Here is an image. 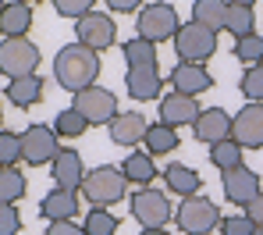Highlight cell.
I'll return each instance as SVG.
<instances>
[{"mask_svg":"<svg viewBox=\"0 0 263 235\" xmlns=\"http://www.w3.org/2000/svg\"><path fill=\"white\" fill-rule=\"evenodd\" d=\"M96 75H100L96 50L82 47V43H68V47L57 50V57H53V79H57L61 89H68V93L75 96V93H82V89H89L96 82Z\"/></svg>","mask_w":263,"mask_h":235,"instance_id":"6da1fadb","label":"cell"},{"mask_svg":"<svg viewBox=\"0 0 263 235\" xmlns=\"http://www.w3.org/2000/svg\"><path fill=\"white\" fill-rule=\"evenodd\" d=\"M128 192V178L121 168H110V164H100L86 171V182H82V196H86L92 207H110L118 200H125Z\"/></svg>","mask_w":263,"mask_h":235,"instance_id":"7a4b0ae2","label":"cell"},{"mask_svg":"<svg viewBox=\"0 0 263 235\" xmlns=\"http://www.w3.org/2000/svg\"><path fill=\"white\" fill-rule=\"evenodd\" d=\"M175 221L185 235H210L214 228H220V210L206 196H189L175 210Z\"/></svg>","mask_w":263,"mask_h":235,"instance_id":"3957f363","label":"cell"},{"mask_svg":"<svg viewBox=\"0 0 263 235\" xmlns=\"http://www.w3.org/2000/svg\"><path fill=\"white\" fill-rule=\"evenodd\" d=\"M175 50H178V61L181 64H206L214 53H217V32L189 22L181 25L175 36Z\"/></svg>","mask_w":263,"mask_h":235,"instance_id":"277c9868","label":"cell"},{"mask_svg":"<svg viewBox=\"0 0 263 235\" xmlns=\"http://www.w3.org/2000/svg\"><path fill=\"white\" fill-rule=\"evenodd\" d=\"M40 68V47L25 36H14V40H4L0 43V71L7 79H25V75H36Z\"/></svg>","mask_w":263,"mask_h":235,"instance_id":"5b68a950","label":"cell"},{"mask_svg":"<svg viewBox=\"0 0 263 235\" xmlns=\"http://www.w3.org/2000/svg\"><path fill=\"white\" fill-rule=\"evenodd\" d=\"M178 29H181L178 11L171 7V4H164V0H157V4H149V7H142V11H139V36H142V40H149V43L175 40Z\"/></svg>","mask_w":263,"mask_h":235,"instance_id":"8992f818","label":"cell"},{"mask_svg":"<svg viewBox=\"0 0 263 235\" xmlns=\"http://www.w3.org/2000/svg\"><path fill=\"white\" fill-rule=\"evenodd\" d=\"M132 218L142 228H164L175 218V207L167 203V196L160 189H139L132 196Z\"/></svg>","mask_w":263,"mask_h":235,"instance_id":"52a82bcc","label":"cell"},{"mask_svg":"<svg viewBox=\"0 0 263 235\" xmlns=\"http://www.w3.org/2000/svg\"><path fill=\"white\" fill-rule=\"evenodd\" d=\"M75 36H79V43L89 50H110L118 43V25H114V18L110 14H103V11H89L82 14L79 22H75Z\"/></svg>","mask_w":263,"mask_h":235,"instance_id":"ba28073f","label":"cell"},{"mask_svg":"<svg viewBox=\"0 0 263 235\" xmlns=\"http://www.w3.org/2000/svg\"><path fill=\"white\" fill-rule=\"evenodd\" d=\"M64 146L57 142V132L46 129V125H29L22 132V160L32 164V168H43V164H53V157L61 153Z\"/></svg>","mask_w":263,"mask_h":235,"instance_id":"9c48e42d","label":"cell"},{"mask_svg":"<svg viewBox=\"0 0 263 235\" xmlns=\"http://www.w3.org/2000/svg\"><path fill=\"white\" fill-rule=\"evenodd\" d=\"M75 111L89 125H110L118 118V96L103 86H89L82 93H75Z\"/></svg>","mask_w":263,"mask_h":235,"instance_id":"30bf717a","label":"cell"},{"mask_svg":"<svg viewBox=\"0 0 263 235\" xmlns=\"http://www.w3.org/2000/svg\"><path fill=\"white\" fill-rule=\"evenodd\" d=\"M231 139L242 150H263V103H246L231 121Z\"/></svg>","mask_w":263,"mask_h":235,"instance_id":"8fae6325","label":"cell"},{"mask_svg":"<svg viewBox=\"0 0 263 235\" xmlns=\"http://www.w3.org/2000/svg\"><path fill=\"white\" fill-rule=\"evenodd\" d=\"M260 192H263L260 189V175L249 171L246 164L235 168V171H224V196H228L235 207H249Z\"/></svg>","mask_w":263,"mask_h":235,"instance_id":"7c38bea8","label":"cell"},{"mask_svg":"<svg viewBox=\"0 0 263 235\" xmlns=\"http://www.w3.org/2000/svg\"><path fill=\"white\" fill-rule=\"evenodd\" d=\"M231 114L224 111V107H206L199 118H196V125H192V136L199 142H224V139H231Z\"/></svg>","mask_w":263,"mask_h":235,"instance_id":"4fadbf2b","label":"cell"},{"mask_svg":"<svg viewBox=\"0 0 263 235\" xmlns=\"http://www.w3.org/2000/svg\"><path fill=\"white\" fill-rule=\"evenodd\" d=\"M203 114V107L196 103V96L185 93H167L160 100V121L171 125V129H181V125H196V118Z\"/></svg>","mask_w":263,"mask_h":235,"instance_id":"5bb4252c","label":"cell"},{"mask_svg":"<svg viewBox=\"0 0 263 235\" xmlns=\"http://www.w3.org/2000/svg\"><path fill=\"white\" fill-rule=\"evenodd\" d=\"M53 182L57 189H71V192H82V182H86V168H82V157L75 150H61L53 157Z\"/></svg>","mask_w":263,"mask_h":235,"instance_id":"9a60e30c","label":"cell"},{"mask_svg":"<svg viewBox=\"0 0 263 235\" xmlns=\"http://www.w3.org/2000/svg\"><path fill=\"white\" fill-rule=\"evenodd\" d=\"M75 214H79V192H71V189H53L40 203L43 221H75Z\"/></svg>","mask_w":263,"mask_h":235,"instance_id":"2e32d148","label":"cell"},{"mask_svg":"<svg viewBox=\"0 0 263 235\" xmlns=\"http://www.w3.org/2000/svg\"><path fill=\"white\" fill-rule=\"evenodd\" d=\"M171 86H175V93L199 96V93H206V89L214 86V75H210L203 64H178L175 71H171Z\"/></svg>","mask_w":263,"mask_h":235,"instance_id":"e0dca14e","label":"cell"},{"mask_svg":"<svg viewBox=\"0 0 263 235\" xmlns=\"http://www.w3.org/2000/svg\"><path fill=\"white\" fill-rule=\"evenodd\" d=\"M29 29H32V7H29V0H11V4L0 7V32L7 40L25 36Z\"/></svg>","mask_w":263,"mask_h":235,"instance_id":"ac0fdd59","label":"cell"},{"mask_svg":"<svg viewBox=\"0 0 263 235\" xmlns=\"http://www.w3.org/2000/svg\"><path fill=\"white\" fill-rule=\"evenodd\" d=\"M125 86L135 100H157L164 93V79L157 68H128L125 71Z\"/></svg>","mask_w":263,"mask_h":235,"instance_id":"d6986e66","label":"cell"},{"mask_svg":"<svg viewBox=\"0 0 263 235\" xmlns=\"http://www.w3.org/2000/svg\"><path fill=\"white\" fill-rule=\"evenodd\" d=\"M146 132H149V125H146V118L142 114H118L114 121H110V139L118 142V146H135V142L146 139Z\"/></svg>","mask_w":263,"mask_h":235,"instance_id":"ffe728a7","label":"cell"},{"mask_svg":"<svg viewBox=\"0 0 263 235\" xmlns=\"http://www.w3.org/2000/svg\"><path fill=\"white\" fill-rule=\"evenodd\" d=\"M7 100L14 103V107H22V111H29V107H36L40 100H43V79L40 75H25V79H11V86L4 89Z\"/></svg>","mask_w":263,"mask_h":235,"instance_id":"44dd1931","label":"cell"},{"mask_svg":"<svg viewBox=\"0 0 263 235\" xmlns=\"http://www.w3.org/2000/svg\"><path fill=\"white\" fill-rule=\"evenodd\" d=\"M228 0H196L192 4V22L210 29V32H220L228 25Z\"/></svg>","mask_w":263,"mask_h":235,"instance_id":"7402d4cb","label":"cell"},{"mask_svg":"<svg viewBox=\"0 0 263 235\" xmlns=\"http://www.w3.org/2000/svg\"><path fill=\"white\" fill-rule=\"evenodd\" d=\"M164 182L171 192H178L181 200H189V196H199V189H203V178H199V171H192L189 164H171L167 171H164Z\"/></svg>","mask_w":263,"mask_h":235,"instance_id":"603a6c76","label":"cell"},{"mask_svg":"<svg viewBox=\"0 0 263 235\" xmlns=\"http://www.w3.org/2000/svg\"><path fill=\"white\" fill-rule=\"evenodd\" d=\"M121 171H125V178L135 182V186H149L153 178H157V164H153V153H146V150H132L128 157H125V164H121Z\"/></svg>","mask_w":263,"mask_h":235,"instance_id":"cb8c5ba5","label":"cell"},{"mask_svg":"<svg viewBox=\"0 0 263 235\" xmlns=\"http://www.w3.org/2000/svg\"><path fill=\"white\" fill-rule=\"evenodd\" d=\"M146 153H153V157H164V153H175L178 150V129L171 125H164V121H157V125H149V132H146Z\"/></svg>","mask_w":263,"mask_h":235,"instance_id":"d4e9b609","label":"cell"},{"mask_svg":"<svg viewBox=\"0 0 263 235\" xmlns=\"http://www.w3.org/2000/svg\"><path fill=\"white\" fill-rule=\"evenodd\" d=\"M125 61H128V68H157V43L132 36L125 43Z\"/></svg>","mask_w":263,"mask_h":235,"instance_id":"484cf974","label":"cell"},{"mask_svg":"<svg viewBox=\"0 0 263 235\" xmlns=\"http://www.w3.org/2000/svg\"><path fill=\"white\" fill-rule=\"evenodd\" d=\"M210 164H214L217 171H235V168H242V146L235 139L214 142V146H210Z\"/></svg>","mask_w":263,"mask_h":235,"instance_id":"4316f807","label":"cell"},{"mask_svg":"<svg viewBox=\"0 0 263 235\" xmlns=\"http://www.w3.org/2000/svg\"><path fill=\"white\" fill-rule=\"evenodd\" d=\"M253 25H256V18H253V7H242V4H231L228 7V32L235 36V40H242V36H253Z\"/></svg>","mask_w":263,"mask_h":235,"instance_id":"83f0119b","label":"cell"},{"mask_svg":"<svg viewBox=\"0 0 263 235\" xmlns=\"http://www.w3.org/2000/svg\"><path fill=\"white\" fill-rule=\"evenodd\" d=\"M25 196V175L18 168H0V203H18Z\"/></svg>","mask_w":263,"mask_h":235,"instance_id":"f1b7e54d","label":"cell"},{"mask_svg":"<svg viewBox=\"0 0 263 235\" xmlns=\"http://www.w3.org/2000/svg\"><path fill=\"white\" fill-rule=\"evenodd\" d=\"M86 129H89V121L75 111V107H68V111H61V114L53 118V132L64 136V139H79Z\"/></svg>","mask_w":263,"mask_h":235,"instance_id":"f546056e","label":"cell"},{"mask_svg":"<svg viewBox=\"0 0 263 235\" xmlns=\"http://www.w3.org/2000/svg\"><path fill=\"white\" fill-rule=\"evenodd\" d=\"M86 235H118V218L107 207H92L86 218Z\"/></svg>","mask_w":263,"mask_h":235,"instance_id":"4dcf8cb0","label":"cell"},{"mask_svg":"<svg viewBox=\"0 0 263 235\" xmlns=\"http://www.w3.org/2000/svg\"><path fill=\"white\" fill-rule=\"evenodd\" d=\"M235 57L238 61H246L249 68L253 64H263V36H242V40H235Z\"/></svg>","mask_w":263,"mask_h":235,"instance_id":"1f68e13d","label":"cell"},{"mask_svg":"<svg viewBox=\"0 0 263 235\" xmlns=\"http://www.w3.org/2000/svg\"><path fill=\"white\" fill-rule=\"evenodd\" d=\"M238 89H242V96H246L249 103H263V64L246 68V75H242Z\"/></svg>","mask_w":263,"mask_h":235,"instance_id":"d6a6232c","label":"cell"},{"mask_svg":"<svg viewBox=\"0 0 263 235\" xmlns=\"http://www.w3.org/2000/svg\"><path fill=\"white\" fill-rule=\"evenodd\" d=\"M22 157V136L18 132H0V168H14Z\"/></svg>","mask_w":263,"mask_h":235,"instance_id":"836d02e7","label":"cell"},{"mask_svg":"<svg viewBox=\"0 0 263 235\" xmlns=\"http://www.w3.org/2000/svg\"><path fill=\"white\" fill-rule=\"evenodd\" d=\"M256 225L246 218V214H235V218H220V235H253Z\"/></svg>","mask_w":263,"mask_h":235,"instance_id":"e575fe53","label":"cell"},{"mask_svg":"<svg viewBox=\"0 0 263 235\" xmlns=\"http://www.w3.org/2000/svg\"><path fill=\"white\" fill-rule=\"evenodd\" d=\"M22 228V214L14 203H0V235H18Z\"/></svg>","mask_w":263,"mask_h":235,"instance_id":"d590c367","label":"cell"},{"mask_svg":"<svg viewBox=\"0 0 263 235\" xmlns=\"http://www.w3.org/2000/svg\"><path fill=\"white\" fill-rule=\"evenodd\" d=\"M53 7H57V14H64V18H82L92 11V0H53Z\"/></svg>","mask_w":263,"mask_h":235,"instance_id":"8d00e7d4","label":"cell"},{"mask_svg":"<svg viewBox=\"0 0 263 235\" xmlns=\"http://www.w3.org/2000/svg\"><path fill=\"white\" fill-rule=\"evenodd\" d=\"M46 235H86V228H79L75 221H50Z\"/></svg>","mask_w":263,"mask_h":235,"instance_id":"74e56055","label":"cell"},{"mask_svg":"<svg viewBox=\"0 0 263 235\" xmlns=\"http://www.w3.org/2000/svg\"><path fill=\"white\" fill-rule=\"evenodd\" d=\"M246 218H249L253 225H263V192L249 203V207H246Z\"/></svg>","mask_w":263,"mask_h":235,"instance_id":"f35d334b","label":"cell"},{"mask_svg":"<svg viewBox=\"0 0 263 235\" xmlns=\"http://www.w3.org/2000/svg\"><path fill=\"white\" fill-rule=\"evenodd\" d=\"M139 4H142V0H107V7H114V11H121V14H132Z\"/></svg>","mask_w":263,"mask_h":235,"instance_id":"ab89813d","label":"cell"},{"mask_svg":"<svg viewBox=\"0 0 263 235\" xmlns=\"http://www.w3.org/2000/svg\"><path fill=\"white\" fill-rule=\"evenodd\" d=\"M139 235H167V232H164V228H142Z\"/></svg>","mask_w":263,"mask_h":235,"instance_id":"60d3db41","label":"cell"},{"mask_svg":"<svg viewBox=\"0 0 263 235\" xmlns=\"http://www.w3.org/2000/svg\"><path fill=\"white\" fill-rule=\"evenodd\" d=\"M231 4H242V7H253L256 0H231Z\"/></svg>","mask_w":263,"mask_h":235,"instance_id":"b9f144b4","label":"cell"},{"mask_svg":"<svg viewBox=\"0 0 263 235\" xmlns=\"http://www.w3.org/2000/svg\"><path fill=\"white\" fill-rule=\"evenodd\" d=\"M253 235H263V225H256V232H253Z\"/></svg>","mask_w":263,"mask_h":235,"instance_id":"7bdbcfd3","label":"cell"},{"mask_svg":"<svg viewBox=\"0 0 263 235\" xmlns=\"http://www.w3.org/2000/svg\"><path fill=\"white\" fill-rule=\"evenodd\" d=\"M4 4H11V0H0V7H4Z\"/></svg>","mask_w":263,"mask_h":235,"instance_id":"ee69618b","label":"cell"},{"mask_svg":"<svg viewBox=\"0 0 263 235\" xmlns=\"http://www.w3.org/2000/svg\"><path fill=\"white\" fill-rule=\"evenodd\" d=\"M29 4H40V0H29Z\"/></svg>","mask_w":263,"mask_h":235,"instance_id":"f6af8a7d","label":"cell"},{"mask_svg":"<svg viewBox=\"0 0 263 235\" xmlns=\"http://www.w3.org/2000/svg\"><path fill=\"white\" fill-rule=\"evenodd\" d=\"M0 121H4V111H0Z\"/></svg>","mask_w":263,"mask_h":235,"instance_id":"bcb514c9","label":"cell"}]
</instances>
